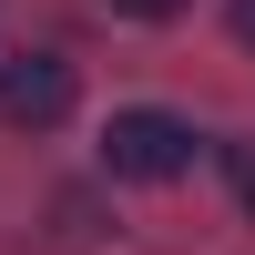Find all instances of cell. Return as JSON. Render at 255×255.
I'll return each mask as SVG.
<instances>
[{
  "mask_svg": "<svg viewBox=\"0 0 255 255\" xmlns=\"http://www.w3.org/2000/svg\"><path fill=\"white\" fill-rule=\"evenodd\" d=\"M102 163H113V184H174V174H194V123L133 102V113H113V133H102Z\"/></svg>",
  "mask_w": 255,
  "mask_h": 255,
  "instance_id": "6da1fadb",
  "label": "cell"
},
{
  "mask_svg": "<svg viewBox=\"0 0 255 255\" xmlns=\"http://www.w3.org/2000/svg\"><path fill=\"white\" fill-rule=\"evenodd\" d=\"M72 102H82V82H72V61H61V51H20V61H0V123L51 133V123H72Z\"/></svg>",
  "mask_w": 255,
  "mask_h": 255,
  "instance_id": "7a4b0ae2",
  "label": "cell"
},
{
  "mask_svg": "<svg viewBox=\"0 0 255 255\" xmlns=\"http://www.w3.org/2000/svg\"><path fill=\"white\" fill-rule=\"evenodd\" d=\"M225 174H235V204L255 215V143H225Z\"/></svg>",
  "mask_w": 255,
  "mask_h": 255,
  "instance_id": "3957f363",
  "label": "cell"
},
{
  "mask_svg": "<svg viewBox=\"0 0 255 255\" xmlns=\"http://www.w3.org/2000/svg\"><path fill=\"white\" fill-rule=\"evenodd\" d=\"M113 10H123V20H174L184 0H113Z\"/></svg>",
  "mask_w": 255,
  "mask_h": 255,
  "instance_id": "277c9868",
  "label": "cell"
},
{
  "mask_svg": "<svg viewBox=\"0 0 255 255\" xmlns=\"http://www.w3.org/2000/svg\"><path fill=\"white\" fill-rule=\"evenodd\" d=\"M235 41H255V0H235Z\"/></svg>",
  "mask_w": 255,
  "mask_h": 255,
  "instance_id": "5b68a950",
  "label": "cell"
}]
</instances>
